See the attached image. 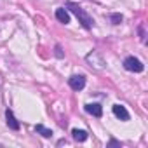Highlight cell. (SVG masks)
Segmentation results:
<instances>
[{"mask_svg": "<svg viewBox=\"0 0 148 148\" xmlns=\"http://www.w3.org/2000/svg\"><path fill=\"white\" fill-rule=\"evenodd\" d=\"M56 18H58V21H59V23H64V25H68V23H70V14H68V11H66L64 7L56 9Z\"/></svg>", "mask_w": 148, "mask_h": 148, "instance_id": "cell-8", "label": "cell"}, {"mask_svg": "<svg viewBox=\"0 0 148 148\" xmlns=\"http://www.w3.org/2000/svg\"><path fill=\"white\" fill-rule=\"evenodd\" d=\"M110 18H112V23H113V25H120V23H122V16H120V14H112Z\"/></svg>", "mask_w": 148, "mask_h": 148, "instance_id": "cell-11", "label": "cell"}, {"mask_svg": "<svg viewBox=\"0 0 148 148\" xmlns=\"http://www.w3.org/2000/svg\"><path fill=\"white\" fill-rule=\"evenodd\" d=\"M35 131L38 132V134H42L44 138H52V131L51 129H47L45 125H42V124H37L35 125Z\"/></svg>", "mask_w": 148, "mask_h": 148, "instance_id": "cell-10", "label": "cell"}, {"mask_svg": "<svg viewBox=\"0 0 148 148\" xmlns=\"http://www.w3.org/2000/svg\"><path fill=\"white\" fill-rule=\"evenodd\" d=\"M71 134H73V139L79 141V143H82V141H86V139H87V132H86L84 129H73V131H71Z\"/></svg>", "mask_w": 148, "mask_h": 148, "instance_id": "cell-9", "label": "cell"}, {"mask_svg": "<svg viewBox=\"0 0 148 148\" xmlns=\"http://www.w3.org/2000/svg\"><path fill=\"white\" fill-rule=\"evenodd\" d=\"M86 59H87V63H89L91 66H94L96 70H103V68H105V59H103V58H101V56H99L96 51L89 52Z\"/></svg>", "mask_w": 148, "mask_h": 148, "instance_id": "cell-3", "label": "cell"}, {"mask_svg": "<svg viewBox=\"0 0 148 148\" xmlns=\"http://www.w3.org/2000/svg\"><path fill=\"white\" fill-rule=\"evenodd\" d=\"M113 115L117 117V119H120V120H129V112L125 110V106H122V105H113Z\"/></svg>", "mask_w": 148, "mask_h": 148, "instance_id": "cell-5", "label": "cell"}, {"mask_svg": "<svg viewBox=\"0 0 148 148\" xmlns=\"http://www.w3.org/2000/svg\"><path fill=\"white\" fill-rule=\"evenodd\" d=\"M86 112H87L89 115H92V117H101V115H103V108H101V105H98V103H89V105H86Z\"/></svg>", "mask_w": 148, "mask_h": 148, "instance_id": "cell-6", "label": "cell"}, {"mask_svg": "<svg viewBox=\"0 0 148 148\" xmlns=\"http://www.w3.org/2000/svg\"><path fill=\"white\" fill-rule=\"evenodd\" d=\"M108 146H120V141H117V139H110Z\"/></svg>", "mask_w": 148, "mask_h": 148, "instance_id": "cell-12", "label": "cell"}, {"mask_svg": "<svg viewBox=\"0 0 148 148\" xmlns=\"http://www.w3.org/2000/svg\"><path fill=\"white\" fill-rule=\"evenodd\" d=\"M66 7H68L73 14H75V16H77L79 23H82V26H84V28H87V30H89V28H92L94 19H92V18H91V16L82 9L79 4H75V2H68V4H66Z\"/></svg>", "mask_w": 148, "mask_h": 148, "instance_id": "cell-1", "label": "cell"}, {"mask_svg": "<svg viewBox=\"0 0 148 148\" xmlns=\"http://www.w3.org/2000/svg\"><path fill=\"white\" fill-rule=\"evenodd\" d=\"M5 122H7V125H9L12 131H18V129H19V122L16 120V117H14V113H12L11 110L5 112Z\"/></svg>", "mask_w": 148, "mask_h": 148, "instance_id": "cell-7", "label": "cell"}, {"mask_svg": "<svg viewBox=\"0 0 148 148\" xmlns=\"http://www.w3.org/2000/svg\"><path fill=\"white\" fill-rule=\"evenodd\" d=\"M68 84L73 91H82L84 86H86V77L84 75H71L68 79Z\"/></svg>", "mask_w": 148, "mask_h": 148, "instance_id": "cell-4", "label": "cell"}, {"mask_svg": "<svg viewBox=\"0 0 148 148\" xmlns=\"http://www.w3.org/2000/svg\"><path fill=\"white\" fill-rule=\"evenodd\" d=\"M56 56L58 58H63V52H61V47L59 45H56Z\"/></svg>", "mask_w": 148, "mask_h": 148, "instance_id": "cell-13", "label": "cell"}, {"mask_svg": "<svg viewBox=\"0 0 148 148\" xmlns=\"http://www.w3.org/2000/svg\"><path fill=\"white\" fill-rule=\"evenodd\" d=\"M124 68L127 70V71H134V73H141L143 70H145V64L138 59V58H134V56H129V58H125L124 59Z\"/></svg>", "mask_w": 148, "mask_h": 148, "instance_id": "cell-2", "label": "cell"}]
</instances>
